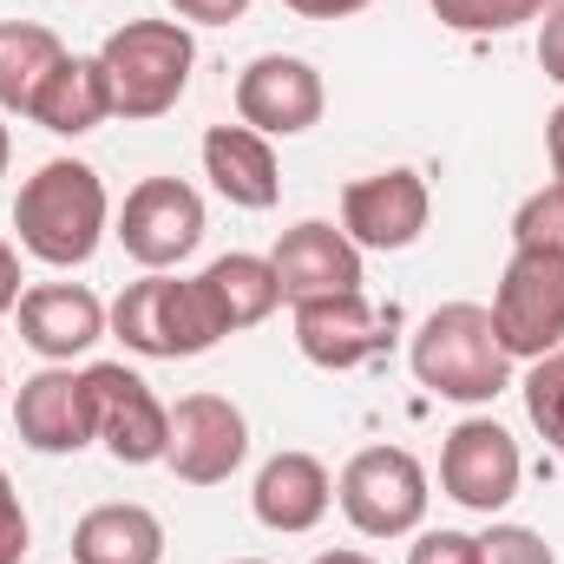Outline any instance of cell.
I'll list each match as a JSON object with an SVG mask.
<instances>
[{
	"label": "cell",
	"instance_id": "26",
	"mask_svg": "<svg viewBox=\"0 0 564 564\" xmlns=\"http://www.w3.org/2000/svg\"><path fill=\"white\" fill-rule=\"evenodd\" d=\"M479 558L486 564H558L552 545H545L532 525H492V532L479 539Z\"/></svg>",
	"mask_w": 564,
	"mask_h": 564
},
{
	"label": "cell",
	"instance_id": "11",
	"mask_svg": "<svg viewBox=\"0 0 564 564\" xmlns=\"http://www.w3.org/2000/svg\"><path fill=\"white\" fill-rule=\"evenodd\" d=\"M250 453V421L237 401L224 394H184L171 408V446H164V466L184 479V486H224Z\"/></svg>",
	"mask_w": 564,
	"mask_h": 564
},
{
	"label": "cell",
	"instance_id": "14",
	"mask_svg": "<svg viewBox=\"0 0 564 564\" xmlns=\"http://www.w3.org/2000/svg\"><path fill=\"white\" fill-rule=\"evenodd\" d=\"M106 322H112V308L86 282H40V289L20 295V341L40 361H53V368H66L73 355H86L106 335Z\"/></svg>",
	"mask_w": 564,
	"mask_h": 564
},
{
	"label": "cell",
	"instance_id": "22",
	"mask_svg": "<svg viewBox=\"0 0 564 564\" xmlns=\"http://www.w3.org/2000/svg\"><path fill=\"white\" fill-rule=\"evenodd\" d=\"M66 59L59 33L53 26H33V20H7L0 26V112H33L46 73Z\"/></svg>",
	"mask_w": 564,
	"mask_h": 564
},
{
	"label": "cell",
	"instance_id": "16",
	"mask_svg": "<svg viewBox=\"0 0 564 564\" xmlns=\"http://www.w3.org/2000/svg\"><path fill=\"white\" fill-rule=\"evenodd\" d=\"M270 263H276L282 302L361 289V250L348 243V230H335V224H322V217H302L295 230H282V243H276Z\"/></svg>",
	"mask_w": 564,
	"mask_h": 564
},
{
	"label": "cell",
	"instance_id": "28",
	"mask_svg": "<svg viewBox=\"0 0 564 564\" xmlns=\"http://www.w3.org/2000/svg\"><path fill=\"white\" fill-rule=\"evenodd\" d=\"M26 558V512H20V492L0 466V564H20Z\"/></svg>",
	"mask_w": 564,
	"mask_h": 564
},
{
	"label": "cell",
	"instance_id": "10",
	"mask_svg": "<svg viewBox=\"0 0 564 564\" xmlns=\"http://www.w3.org/2000/svg\"><path fill=\"white\" fill-rule=\"evenodd\" d=\"M388 341H394V308H375L361 289L295 302V348L328 375H348V368L375 361Z\"/></svg>",
	"mask_w": 564,
	"mask_h": 564
},
{
	"label": "cell",
	"instance_id": "2",
	"mask_svg": "<svg viewBox=\"0 0 564 564\" xmlns=\"http://www.w3.org/2000/svg\"><path fill=\"white\" fill-rule=\"evenodd\" d=\"M414 361V381L440 401H459V408H479V401H499L506 381H512V355L492 328V308L479 302H446L433 308L408 348Z\"/></svg>",
	"mask_w": 564,
	"mask_h": 564
},
{
	"label": "cell",
	"instance_id": "18",
	"mask_svg": "<svg viewBox=\"0 0 564 564\" xmlns=\"http://www.w3.org/2000/svg\"><path fill=\"white\" fill-rule=\"evenodd\" d=\"M204 177L237 204V210H270L282 197L276 151L250 126H210L204 132Z\"/></svg>",
	"mask_w": 564,
	"mask_h": 564
},
{
	"label": "cell",
	"instance_id": "31",
	"mask_svg": "<svg viewBox=\"0 0 564 564\" xmlns=\"http://www.w3.org/2000/svg\"><path fill=\"white\" fill-rule=\"evenodd\" d=\"M20 295H26V289H20V250L0 237V315H13V308H20Z\"/></svg>",
	"mask_w": 564,
	"mask_h": 564
},
{
	"label": "cell",
	"instance_id": "8",
	"mask_svg": "<svg viewBox=\"0 0 564 564\" xmlns=\"http://www.w3.org/2000/svg\"><path fill=\"white\" fill-rule=\"evenodd\" d=\"M519 479H525V459H519V440L499 421H459L440 446V486L453 506L466 512H506L519 499Z\"/></svg>",
	"mask_w": 564,
	"mask_h": 564
},
{
	"label": "cell",
	"instance_id": "27",
	"mask_svg": "<svg viewBox=\"0 0 564 564\" xmlns=\"http://www.w3.org/2000/svg\"><path fill=\"white\" fill-rule=\"evenodd\" d=\"M408 564H486V558H479V539L473 532H421Z\"/></svg>",
	"mask_w": 564,
	"mask_h": 564
},
{
	"label": "cell",
	"instance_id": "5",
	"mask_svg": "<svg viewBox=\"0 0 564 564\" xmlns=\"http://www.w3.org/2000/svg\"><path fill=\"white\" fill-rule=\"evenodd\" d=\"M492 328L512 361H539L564 348V250L512 243V263L492 289Z\"/></svg>",
	"mask_w": 564,
	"mask_h": 564
},
{
	"label": "cell",
	"instance_id": "33",
	"mask_svg": "<svg viewBox=\"0 0 564 564\" xmlns=\"http://www.w3.org/2000/svg\"><path fill=\"white\" fill-rule=\"evenodd\" d=\"M545 151H552V184H564V106L545 119Z\"/></svg>",
	"mask_w": 564,
	"mask_h": 564
},
{
	"label": "cell",
	"instance_id": "25",
	"mask_svg": "<svg viewBox=\"0 0 564 564\" xmlns=\"http://www.w3.org/2000/svg\"><path fill=\"white\" fill-rule=\"evenodd\" d=\"M512 243H539V250H564V184H545L519 204L512 217Z\"/></svg>",
	"mask_w": 564,
	"mask_h": 564
},
{
	"label": "cell",
	"instance_id": "1",
	"mask_svg": "<svg viewBox=\"0 0 564 564\" xmlns=\"http://www.w3.org/2000/svg\"><path fill=\"white\" fill-rule=\"evenodd\" d=\"M106 184L93 164L79 158H46L26 184H20V204H13V230H20V250L46 270H79L93 263L99 237H106Z\"/></svg>",
	"mask_w": 564,
	"mask_h": 564
},
{
	"label": "cell",
	"instance_id": "36",
	"mask_svg": "<svg viewBox=\"0 0 564 564\" xmlns=\"http://www.w3.org/2000/svg\"><path fill=\"white\" fill-rule=\"evenodd\" d=\"M237 564H263V558H237Z\"/></svg>",
	"mask_w": 564,
	"mask_h": 564
},
{
	"label": "cell",
	"instance_id": "12",
	"mask_svg": "<svg viewBox=\"0 0 564 564\" xmlns=\"http://www.w3.org/2000/svg\"><path fill=\"white\" fill-rule=\"evenodd\" d=\"M322 73L295 53H263L237 73V119L263 139H295L308 126H322Z\"/></svg>",
	"mask_w": 564,
	"mask_h": 564
},
{
	"label": "cell",
	"instance_id": "7",
	"mask_svg": "<svg viewBox=\"0 0 564 564\" xmlns=\"http://www.w3.org/2000/svg\"><path fill=\"white\" fill-rule=\"evenodd\" d=\"M86 394H93V433L106 440V453L119 466H151L171 446V408L151 394V381L132 375L126 361H93L86 368Z\"/></svg>",
	"mask_w": 564,
	"mask_h": 564
},
{
	"label": "cell",
	"instance_id": "34",
	"mask_svg": "<svg viewBox=\"0 0 564 564\" xmlns=\"http://www.w3.org/2000/svg\"><path fill=\"white\" fill-rule=\"evenodd\" d=\"M315 564H375V558H368V552H322Z\"/></svg>",
	"mask_w": 564,
	"mask_h": 564
},
{
	"label": "cell",
	"instance_id": "9",
	"mask_svg": "<svg viewBox=\"0 0 564 564\" xmlns=\"http://www.w3.org/2000/svg\"><path fill=\"white\" fill-rule=\"evenodd\" d=\"M119 243L144 270H171L204 243V197L184 177H144L119 210Z\"/></svg>",
	"mask_w": 564,
	"mask_h": 564
},
{
	"label": "cell",
	"instance_id": "37",
	"mask_svg": "<svg viewBox=\"0 0 564 564\" xmlns=\"http://www.w3.org/2000/svg\"><path fill=\"white\" fill-rule=\"evenodd\" d=\"M0 388H7V375H0Z\"/></svg>",
	"mask_w": 564,
	"mask_h": 564
},
{
	"label": "cell",
	"instance_id": "13",
	"mask_svg": "<svg viewBox=\"0 0 564 564\" xmlns=\"http://www.w3.org/2000/svg\"><path fill=\"white\" fill-rule=\"evenodd\" d=\"M426 217H433V197H426L421 171H375V177H355L341 191V230L355 250H408L421 243Z\"/></svg>",
	"mask_w": 564,
	"mask_h": 564
},
{
	"label": "cell",
	"instance_id": "29",
	"mask_svg": "<svg viewBox=\"0 0 564 564\" xmlns=\"http://www.w3.org/2000/svg\"><path fill=\"white\" fill-rule=\"evenodd\" d=\"M539 66H545V79H558L564 86V0L558 7H545V26H539Z\"/></svg>",
	"mask_w": 564,
	"mask_h": 564
},
{
	"label": "cell",
	"instance_id": "19",
	"mask_svg": "<svg viewBox=\"0 0 564 564\" xmlns=\"http://www.w3.org/2000/svg\"><path fill=\"white\" fill-rule=\"evenodd\" d=\"M26 119H33V126H46V132H59V139L99 132V126L112 119V86H106V66H99V59L66 53V59L46 73V86H40V99H33V112H26Z\"/></svg>",
	"mask_w": 564,
	"mask_h": 564
},
{
	"label": "cell",
	"instance_id": "15",
	"mask_svg": "<svg viewBox=\"0 0 564 564\" xmlns=\"http://www.w3.org/2000/svg\"><path fill=\"white\" fill-rule=\"evenodd\" d=\"M13 426L33 453H79L93 446V394H86V375L73 368H40L20 381V401H13Z\"/></svg>",
	"mask_w": 564,
	"mask_h": 564
},
{
	"label": "cell",
	"instance_id": "20",
	"mask_svg": "<svg viewBox=\"0 0 564 564\" xmlns=\"http://www.w3.org/2000/svg\"><path fill=\"white\" fill-rule=\"evenodd\" d=\"M197 289H204V302H210V315H217V328H224V335L270 322V315H276V302H282L276 263H270V257H250V250L217 257V263L197 276Z\"/></svg>",
	"mask_w": 564,
	"mask_h": 564
},
{
	"label": "cell",
	"instance_id": "6",
	"mask_svg": "<svg viewBox=\"0 0 564 564\" xmlns=\"http://www.w3.org/2000/svg\"><path fill=\"white\" fill-rule=\"evenodd\" d=\"M335 499L361 539H408L426 519V466L408 446H361L341 466Z\"/></svg>",
	"mask_w": 564,
	"mask_h": 564
},
{
	"label": "cell",
	"instance_id": "17",
	"mask_svg": "<svg viewBox=\"0 0 564 564\" xmlns=\"http://www.w3.org/2000/svg\"><path fill=\"white\" fill-rule=\"evenodd\" d=\"M250 506H257V519L270 532L295 539V532H315L328 519L335 479H328V466L315 453H276V459H263V473L250 486Z\"/></svg>",
	"mask_w": 564,
	"mask_h": 564
},
{
	"label": "cell",
	"instance_id": "21",
	"mask_svg": "<svg viewBox=\"0 0 564 564\" xmlns=\"http://www.w3.org/2000/svg\"><path fill=\"white\" fill-rule=\"evenodd\" d=\"M164 558V525L151 506H93L73 525V564H158Z\"/></svg>",
	"mask_w": 564,
	"mask_h": 564
},
{
	"label": "cell",
	"instance_id": "32",
	"mask_svg": "<svg viewBox=\"0 0 564 564\" xmlns=\"http://www.w3.org/2000/svg\"><path fill=\"white\" fill-rule=\"evenodd\" d=\"M289 13H302V20H348V13H361L368 0H282Z\"/></svg>",
	"mask_w": 564,
	"mask_h": 564
},
{
	"label": "cell",
	"instance_id": "23",
	"mask_svg": "<svg viewBox=\"0 0 564 564\" xmlns=\"http://www.w3.org/2000/svg\"><path fill=\"white\" fill-rule=\"evenodd\" d=\"M525 414L545 433V446L564 459V348L532 361V375H525Z\"/></svg>",
	"mask_w": 564,
	"mask_h": 564
},
{
	"label": "cell",
	"instance_id": "35",
	"mask_svg": "<svg viewBox=\"0 0 564 564\" xmlns=\"http://www.w3.org/2000/svg\"><path fill=\"white\" fill-rule=\"evenodd\" d=\"M7 158H13V139H7V126H0V177H7Z\"/></svg>",
	"mask_w": 564,
	"mask_h": 564
},
{
	"label": "cell",
	"instance_id": "3",
	"mask_svg": "<svg viewBox=\"0 0 564 564\" xmlns=\"http://www.w3.org/2000/svg\"><path fill=\"white\" fill-rule=\"evenodd\" d=\"M106 86H112V119H164L197 66V40L184 20H126L99 46Z\"/></svg>",
	"mask_w": 564,
	"mask_h": 564
},
{
	"label": "cell",
	"instance_id": "30",
	"mask_svg": "<svg viewBox=\"0 0 564 564\" xmlns=\"http://www.w3.org/2000/svg\"><path fill=\"white\" fill-rule=\"evenodd\" d=\"M171 7H177V20H197V26H230L250 13V0H171Z\"/></svg>",
	"mask_w": 564,
	"mask_h": 564
},
{
	"label": "cell",
	"instance_id": "24",
	"mask_svg": "<svg viewBox=\"0 0 564 564\" xmlns=\"http://www.w3.org/2000/svg\"><path fill=\"white\" fill-rule=\"evenodd\" d=\"M433 13L453 33H512L545 13V0H433Z\"/></svg>",
	"mask_w": 564,
	"mask_h": 564
},
{
	"label": "cell",
	"instance_id": "4",
	"mask_svg": "<svg viewBox=\"0 0 564 564\" xmlns=\"http://www.w3.org/2000/svg\"><path fill=\"white\" fill-rule=\"evenodd\" d=\"M112 335L132 355H144V361H191V355H204V348L224 341V328H217L197 276L177 282V276H164V270H151L144 282H132L112 302Z\"/></svg>",
	"mask_w": 564,
	"mask_h": 564
}]
</instances>
